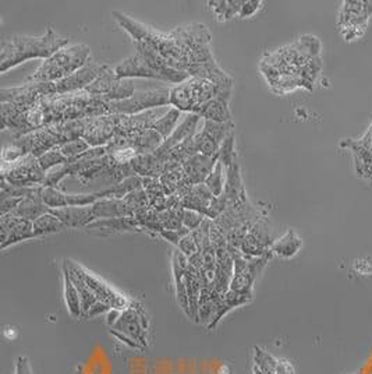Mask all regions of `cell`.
Here are the masks:
<instances>
[{
	"label": "cell",
	"instance_id": "cell-1",
	"mask_svg": "<svg viewBox=\"0 0 372 374\" xmlns=\"http://www.w3.org/2000/svg\"><path fill=\"white\" fill-rule=\"evenodd\" d=\"M321 43L312 35L266 55L261 62L262 74L276 94L292 92L304 87L312 89L321 70Z\"/></svg>",
	"mask_w": 372,
	"mask_h": 374
},
{
	"label": "cell",
	"instance_id": "cell-2",
	"mask_svg": "<svg viewBox=\"0 0 372 374\" xmlns=\"http://www.w3.org/2000/svg\"><path fill=\"white\" fill-rule=\"evenodd\" d=\"M69 39L56 34L52 28L40 36L17 35L2 42V52H0V63L2 73L8 72L17 65L30 59H49L52 55L63 50Z\"/></svg>",
	"mask_w": 372,
	"mask_h": 374
},
{
	"label": "cell",
	"instance_id": "cell-3",
	"mask_svg": "<svg viewBox=\"0 0 372 374\" xmlns=\"http://www.w3.org/2000/svg\"><path fill=\"white\" fill-rule=\"evenodd\" d=\"M137 54L123 63H120L115 73L119 78H132V77H146L158 78L169 82H183L190 76L187 72L177 70L156 52L155 48L147 42H134Z\"/></svg>",
	"mask_w": 372,
	"mask_h": 374
},
{
	"label": "cell",
	"instance_id": "cell-4",
	"mask_svg": "<svg viewBox=\"0 0 372 374\" xmlns=\"http://www.w3.org/2000/svg\"><path fill=\"white\" fill-rule=\"evenodd\" d=\"M89 59V48L84 43L65 46L46 59L30 78V82H58L82 69Z\"/></svg>",
	"mask_w": 372,
	"mask_h": 374
},
{
	"label": "cell",
	"instance_id": "cell-5",
	"mask_svg": "<svg viewBox=\"0 0 372 374\" xmlns=\"http://www.w3.org/2000/svg\"><path fill=\"white\" fill-rule=\"evenodd\" d=\"M216 85L205 78L191 77L170 89V105L181 112L196 113L198 108L215 98Z\"/></svg>",
	"mask_w": 372,
	"mask_h": 374
},
{
	"label": "cell",
	"instance_id": "cell-6",
	"mask_svg": "<svg viewBox=\"0 0 372 374\" xmlns=\"http://www.w3.org/2000/svg\"><path fill=\"white\" fill-rule=\"evenodd\" d=\"M170 105V91L167 89H152L146 92H138L128 100L116 101L109 104L112 115H138L152 108H162Z\"/></svg>",
	"mask_w": 372,
	"mask_h": 374
},
{
	"label": "cell",
	"instance_id": "cell-7",
	"mask_svg": "<svg viewBox=\"0 0 372 374\" xmlns=\"http://www.w3.org/2000/svg\"><path fill=\"white\" fill-rule=\"evenodd\" d=\"M66 264L69 265V268L71 271H74L75 274L80 275V278L86 284V287L94 292V295L97 296L98 300L108 303L112 309H117V310H126L131 306V302L123 296L120 292L115 291L108 283L97 275H94L92 272H89L86 268L70 261V260H65Z\"/></svg>",
	"mask_w": 372,
	"mask_h": 374
},
{
	"label": "cell",
	"instance_id": "cell-8",
	"mask_svg": "<svg viewBox=\"0 0 372 374\" xmlns=\"http://www.w3.org/2000/svg\"><path fill=\"white\" fill-rule=\"evenodd\" d=\"M372 16V3L369 2H345L339 14V30L346 41L358 39Z\"/></svg>",
	"mask_w": 372,
	"mask_h": 374
},
{
	"label": "cell",
	"instance_id": "cell-9",
	"mask_svg": "<svg viewBox=\"0 0 372 374\" xmlns=\"http://www.w3.org/2000/svg\"><path fill=\"white\" fill-rule=\"evenodd\" d=\"M3 166H9V170H5L2 177L10 184L20 187H35L38 184L43 186L46 172L40 168L38 158L31 154H27L12 164H3Z\"/></svg>",
	"mask_w": 372,
	"mask_h": 374
},
{
	"label": "cell",
	"instance_id": "cell-10",
	"mask_svg": "<svg viewBox=\"0 0 372 374\" xmlns=\"http://www.w3.org/2000/svg\"><path fill=\"white\" fill-rule=\"evenodd\" d=\"M147 329H148V321L144 316L143 309L134 307L132 303L128 309L123 310L117 322L112 327L111 330L117 331L137 344L141 345L143 348L147 346Z\"/></svg>",
	"mask_w": 372,
	"mask_h": 374
},
{
	"label": "cell",
	"instance_id": "cell-11",
	"mask_svg": "<svg viewBox=\"0 0 372 374\" xmlns=\"http://www.w3.org/2000/svg\"><path fill=\"white\" fill-rule=\"evenodd\" d=\"M0 232H2V245H0L2 249H6L8 246H12L21 241L36 238L31 221L12 214L0 218Z\"/></svg>",
	"mask_w": 372,
	"mask_h": 374
},
{
	"label": "cell",
	"instance_id": "cell-12",
	"mask_svg": "<svg viewBox=\"0 0 372 374\" xmlns=\"http://www.w3.org/2000/svg\"><path fill=\"white\" fill-rule=\"evenodd\" d=\"M104 66L88 62L82 69H80L74 74L69 76L62 81L54 82V94L55 96H63V94L84 91L98 78Z\"/></svg>",
	"mask_w": 372,
	"mask_h": 374
},
{
	"label": "cell",
	"instance_id": "cell-13",
	"mask_svg": "<svg viewBox=\"0 0 372 374\" xmlns=\"http://www.w3.org/2000/svg\"><path fill=\"white\" fill-rule=\"evenodd\" d=\"M342 147L353 151L357 175L372 183V144L369 133L367 131L361 140H345Z\"/></svg>",
	"mask_w": 372,
	"mask_h": 374
},
{
	"label": "cell",
	"instance_id": "cell-14",
	"mask_svg": "<svg viewBox=\"0 0 372 374\" xmlns=\"http://www.w3.org/2000/svg\"><path fill=\"white\" fill-rule=\"evenodd\" d=\"M202 123V119L197 113H187L184 116L183 122L178 124V127L174 129V131L165 140L162 147L155 153V155H163L169 150L177 147L178 144L187 142V140L193 138L198 133V127Z\"/></svg>",
	"mask_w": 372,
	"mask_h": 374
},
{
	"label": "cell",
	"instance_id": "cell-15",
	"mask_svg": "<svg viewBox=\"0 0 372 374\" xmlns=\"http://www.w3.org/2000/svg\"><path fill=\"white\" fill-rule=\"evenodd\" d=\"M219 160L218 157H205L202 154H196L191 157L187 162L183 165L185 179L190 184H201L205 183L207 177L213 170L216 162Z\"/></svg>",
	"mask_w": 372,
	"mask_h": 374
},
{
	"label": "cell",
	"instance_id": "cell-16",
	"mask_svg": "<svg viewBox=\"0 0 372 374\" xmlns=\"http://www.w3.org/2000/svg\"><path fill=\"white\" fill-rule=\"evenodd\" d=\"M67 229L74 228H86L89 223H92L95 219L94 214H92V207H65L58 210H51Z\"/></svg>",
	"mask_w": 372,
	"mask_h": 374
},
{
	"label": "cell",
	"instance_id": "cell-17",
	"mask_svg": "<svg viewBox=\"0 0 372 374\" xmlns=\"http://www.w3.org/2000/svg\"><path fill=\"white\" fill-rule=\"evenodd\" d=\"M92 214L95 219H111V218H126L134 217L131 208L120 199H101L91 206Z\"/></svg>",
	"mask_w": 372,
	"mask_h": 374
},
{
	"label": "cell",
	"instance_id": "cell-18",
	"mask_svg": "<svg viewBox=\"0 0 372 374\" xmlns=\"http://www.w3.org/2000/svg\"><path fill=\"white\" fill-rule=\"evenodd\" d=\"M127 140L130 147H132L138 155L155 154L165 143V138L154 129H147L141 133H137Z\"/></svg>",
	"mask_w": 372,
	"mask_h": 374
},
{
	"label": "cell",
	"instance_id": "cell-19",
	"mask_svg": "<svg viewBox=\"0 0 372 374\" xmlns=\"http://www.w3.org/2000/svg\"><path fill=\"white\" fill-rule=\"evenodd\" d=\"M63 285H65V302L71 317L80 318L82 316L81 298L77 287L74 285L67 264H63Z\"/></svg>",
	"mask_w": 372,
	"mask_h": 374
},
{
	"label": "cell",
	"instance_id": "cell-20",
	"mask_svg": "<svg viewBox=\"0 0 372 374\" xmlns=\"http://www.w3.org/2000/svg\"><path fill=\"white\" fill-rule=\"evenodd\" d=\"M301 246H303V242L299 238L297 233L293 229H289L281 239L273 242L270 252L272 254H276L282 258H292L299 253Z\"/></svg>",
	"mask_w": 372,
	"mask_h": 374
},
{
	"label": "cell",
	"instance_id": "cell-21",
	"mask_svg": "<svg viewBox=\"0 0 372 374\" xmlns=\"http://www.w3.org/2000/svg\"><path fill=\"white\" fill-rule=\"evenodd\" d=\"M196 113L204 120H212V122H219V123L231 122L229 104L219 100V98H213V100L208 101L201 108H198Z\"/></svg>",
	"mask_w": 372,
	"mask_h": 374
},
{
	"label": "cell",
	"instance_id": "cell-22",
	"mask_svg": "<svg viewBox=\"0 0 372 374\" xmlns=\"http://www.w3.org/2000/svg\"><path fill=\"white\" fill-rule=\"evenodd\" d=\"M32 225H34V233L36 238L51 235V233H58V232H62L63 229H67L63 225V222L52 211L40 215L38 219L32 222Z\"/></svg>",
	"mask_w": 372,
	"mask_h": 374
},
{
	"label": "cell",
	"instance_id": "cell-23",
	"mask_svg": "<svg viewBox=\"0 0 372 374\" xmlns=\"http://www.w3.org/2000/svg\"><path fill=\"white\" fill-rule=\"evenodd\" d=\"M180 115H181V111H178L176 108H170L167 111V113L163 115L159 120H156L151 129H154L156 133H159L166 140L167 137H170V134L177 127L176 124L178 122Z\"/></svg>",
	"mask_w": 372,
	"mask_h": 374
},
{
	"label": "cell",
	"instance_id": "cell-24",
	"mask_svg": "<svg viewBox=\"0 0 372 374\" xmlns=\"http://www.w3.org/2000/svg\"><path fill=\"white\" fill-rule=\"evenodd\" d=\"M65 263H66V261H65ZM67 267H69V265H67ZM69 270H70V268H69ZM70 275H71V279H73L74 285H75L77 289H78V294H80V298H81V306H82V316H85V314L88 313V310L98 302V299H97V296L94 295V292H92V291L86 287V284H85L84 280L80 278L78 274H75L74 271L70 270Z\"/></svg>",
	"mask_w": 372,
	"mask_h": 374
},
{
	"label": "cell",
	"instance_id": "cell-25",
	"mask_svg": "<svg viewBox=\"0 0 372 374\" xmlns=\"http://www.w3.org/2000/svg\"><path fill=\"white\" fill-rule=\"evenodd\" d=\"M226 168L224 165L218 160L213 170L211 172V175L207 177L205 184L208 189L212 192V195L215 197H219L223 195L224 190V183H226Z\"/></svg>",
	"mask_w": 372,
	"mask_h": 374
},
{
	"label": "cell",
	"instance_id": "cell-26",
	"mask_svg": "<svg viewBox=\"0 0 372 374\" xmlns=\"http://www.w3.org/2000/svg\"><path fill=\"white\" fill-rule=\"evenodd\" d=\"M208 5L219 21H227L240 14L243 2H209Z\"/></svg>",
	"mask_w": 372,
	"mask_h": 374
},
{
	"label": "cell",
	"instance_id": "cell-27",
	"mask_svg": "<svg viewBox=\"0 0 372 374\" xmlns=\"http://www.w3.org/2000/svg\"><path fill=\"white\" fill-rule=\"evenodd\" d=\"M279 359H275L262 348H254V367L264 374H275Z\"/></svg>",
	"mask_w": 372,
	"mask_h": 374
},
{
	"label": "cell",
	"instance_id": "cell-28",
	"mask_svg": "<svg viewBox=\"0 0 372 374\" xmlns=\"http://www.w3.org/2000/svg\"><path fill=\"white\" fill-rule=\"evenodd\" d=\"M89 147L91 146L85 142V140L82 137H80V138L71 140V142L59 144L58 150L62 153L63 157H66L69 161H71V160L82 155L84 153H86L89 150Z\"/></svg>",
	"mask_w": 372,
	"mask_h": 374
},
{
	"label": "cell",
	"instance_id": "cell-29",
	"mask_svg": "<svg viewBox=\"0 0 372 374\" xmlns=\"http://www.w3.org/2000/svg\"><path fill=\"white\" fill-rule=\"evenodd\" d=\"M219 161L224 165V168L230 166L235 161H237L236 153H235V131H231L222 143L219 150Z\"/></svg>",
	"mask_w": 372,
	"mask_h": 374
},
{
	"label": "cell",
	"instance_id": "cell-30",
	"mask_svg": "<svg viewBox=\"0 0 372 374\" xmlns=\"http://www.w3.org/2000/svg\"><path fill=\"white\" fill-rule=\"evenodd\" d=\"M38 161H39L40 168L45 172H48V170H51L55 166H59V165H63V164L69 162V160L62 155V153L58 150V147H55L51 151L43 154L40 158H38Z\"/></svg>",
	"mask_w": 372,
	"mask_h": 374
},
{
	"label": "cell",
	"instance_id": "cell-31",
	"mask_svg": "<svg viewBox=\"0 0 372 374\" xmlns=\"http://www.w3.org/2000/svg\"><path fill=\"white\" fill-rule=\"evenodd\" d=\"M205 215L198 212V211H194V210H184V214H183V226L187 228L189 230H196L198 229L202 222L205 221Z\"/></svg>",
	"mask_w": 372,
	"mask_h": 374
},
{
	"label": "cell",
	"instance_id": "cell-32",
	"mask_svg": "<svg viewBox=\"0 0 372 374\" xmlns=\"http://www.w3.org/2000/svg\"><path fill=\"white\" fill-rule=\"evenodd\" d=\"M189 233H191V230H189L187 228H184V226H183V228L176 229V230H173V229H162V230L159 232V235H161L165 241H167L169 243H172V245H174V246H178L180 241H181L184 236H187Z\"/></svg>",
	"mask_w": 372,
	"mask_h": 374
},
{
	"label": "cell",
	"instance_id": "cell-33",
	"mask_svg": "<svg viewBox=\"0 0 372 374\" xmlns=\"http://www.w3.org/2000/svg\"><path fill=\"white\" fill-rule=\"evenodd\" d=\"M177 249H178L183 254L187 256V257H191V256H194V254H197V253L200 252L198 243H197L196 238L193 236V233H189L187 236H184V238L180 241Z\"/></svg>",
	"mask_w": 372,
	"mask_h": 374
},
{
	"label": "cell",
	"instance_id": "cell-34",
	"mask_svg": "<svg viewBox=\"0 0 372 374\" xmlns=\"http://www.w3.org/2000/svg\"><path fill=\"white\" fill-rule=\"evenodd\" d=\"M261 8H262V2H243L239 17H242V19L253 17Z\"/></svg>",
	"mask_w": 372,
	"mask_h": 374
},
{
	"label": "cell",
	"instance_id": "cell-35",
	"mask_svg": "<svg viewBox=\"0 0 372 374\" xmlns=\"http://www.w3.org/2000/svg\"><path fill=\"white\" fill-rule=\"evenodd\" d=\"M109 310H112V307H111L108 303H104V302L98 300L94 306H92V307L88 310V313H86L84 317H88V318L98 317V316H101V314L108 313Z\"/></svg>",
	"mask_w": 372,
	"mask_h": 374
},
{
	"label": "cell",
	"instance_id": "cell-36",
	"mask_svg": "<svg viewBox=\"0 0 372 374\" xmlns=\"http://www.w3.org/2000/svg\"><path fill=\"white\" fill-rule=\"evenodd\" d=\"M16 374H32L30 360L25 356H19L16 362Z\"/></svg>",
	"mask_w": 372,
	"mask_h": 374
},
{
	"label": "cell",
	"instance_id": "cell-37",
	"mask_svg": "<svg viewBox=\"0 0 372 374\" xmlns=\"http://www.w3.org/2000/svg\"><path fill=\"white\" fill-rule=\"evenodd\" d=\"M275 374H294V368L290 362H288L285 359H279Z\"/></svg>",
	"mask_w": 372,
	"mask_h": 374
},
{
	"label": "cell",
	"instance_id": "cell-38",
	"mask_svg": "<svg viewBox=\"0 0 372 374\" xmlns=\"http://www.w3.org/2000/svg\"><path fill=\"white\" fill-rule=\"evenodd\" d=\"M354 270L358 271L361 275H371V272H372V265H371L369 263H367V261L360 260V261H356Z\"/></svg>",
	"mask_w": 372,
	"mask_h": 374
},
{
	"label": "cell",
	"instance_id": "cell-39",
	"mask_svg": "<svg viewBox=\"0 0 372 374\" xmlns=\"http://www.w3.org/2000/svg\"><path fill=\"white\" fill-rule=\"evenodd\" d=\"M121 311H123V310L112 309V310H109V311L106 313V322H108V325L111 327V329H112V327H113V325L117 322V320H119V317H120Z\"/></svg>",
	"mask_w": 372,
	"mask_h": 374
}]
</instances>
